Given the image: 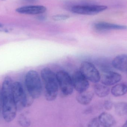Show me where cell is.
<instances>
[{"mask_svg": "<svg viewBox=\"0 0 127 127\" xmlns=\"http://www.w3.org/2000/svg\"><path fill=\"white\" fill-rule=\"evenodd\" d=\"M12 84L11 78L6 77L3 81L1 89L2 115L4 121L8 123L15 119L18 111L13 95Z\"/></svg>", "mask_w": 127, "mask_h": 127, "instance_id": "1", "label": "cell"}, {"mask_svg": "<svg viewBox=\"0 0 127 127\" xmlns=\"http://www.w3.org/2000/svg\"><path fill=\"white\" fill-rule=\"evenodd\" d=\"M41 74L44 84L45 98L48 101H53L57 97L59 91L56 75L48 67L42 69Z\"/></svg>", "mask_w": 127, "mask_h": 127, "instance_id": "2", "label": "cell"}, {"mask_svg": "<svg viewBox=\"0 0 127 127\" xmlns=\"http://www.w3.org/2000/svg\"><path fill=\"white\" fill-rule=\"evenodd\" d=\"M12 90L18 111H21L25 107H29L32 104L34 99L27 90L26 92L21 83L16 81L13 83Z\"/></svg>", "mask_w": 127, "mask_h": 127, "instance_id": "3", "label": "cell"}, {"mask_svg": "<svg viewBox=\"0 0 127 127\" xmlns=\"http://www.w3.org/2000/svg\"><path fill=\"white\" fill-rule=\"evenodd\" d=\"M27 90L34 99L39 98L42 92V85L39 74L35 70H30L25 76Z\"/></svg>", "mask_w": 127, "mask_h": 127, "instance_id": "4", "label": "cell"}, {"mask_svg": "<svg viewBox=\"0 0 127 127\" xmlns=\"http://www.w3.org/2000/svg\"><path fill=\"white\" fill-rule=\"evenodd\" d=\"M58 84L62 93L65 96L72 95L74 86L72 77L69 74L64 70H60L56 74Z\"/></svg>", "mask_w": 127, "mask_h": 127, "instance_id": "5", "label": "cell"}, {"mask_svg": "<svg viewBox=\"0 0 127 127\" xmlns=\"http://www.w3.org/2000/svg\"><path fill=\"white\" fill-rule=\"evenodd\" d=\"M80 71L89 81L97 83L101 80L100 74L95 65L92 63L85 61L81 64Z\"/></svg>", "mask_w": 127, "mask_h": 127, "instance_id": "6", "label": "cell"}, {"mask_svg": "<svg viewBox=\"0 0 127 127\" xmlns=\"http://www.w3.org/2000/svg\"><path fill=\"white\" fill-rule=\"evenodd\" d=\"M107 7L104 5H78L73 6L72 12L77 14L84 15H94L104 11Z\"/></svg>", "mask_w": 127, "mask_h": 127, "instance_id": "7", "label": "cell"}, {"mask_svg": "<svg viewBox=\"0 0 127 127\" xmlns=\"http://www.w3.org/2000/svg\"><path fill=\"white\" fill-rule=\"evenodd\" d=\"M71 77L74 89L78 93L84 92L89 89V80L80 71H77L75 72Z\"/></svg>", "mask_w": 127, "mask_h": 127, "instance_id": "8", "label": "cell"}, {"mask_svg": "<svg viewBox=\"0 0 127 127\" xmlns=\"http://www.w3.org/2000/svg\"><path fill=\"white\" fill-rule=\"evenodd\" d=\"M103 73L102 77H101V83L107 86L117 84L122 79V76L121 74L113 70Z\"/></svg>", "mask_w": 127, "mask_h": 127, "instance_id": "9", "label": "cell"}, {"mask_svg": "<svg viewBox=\"0 0 127 127\" xmlns=\"http://www.w3.org/2000/svg\"><path fill=\"white\" fill-rule=\"evenodd\" d=\"M94 27L95 30L98 32L127 30V26L126 25L116 24L104 22H100L95 23L94 25Z\"/></svg>", "mask_w": 127, "mask_h": 127, "instance_id": "10", "label": "cell"}, {"mask_svg": "<svg viewBox=\"0 0 127 127\" xmlns=\"http://www.w3.org/2000/svg\"><path fill=\"white\" fill-rule=\"evenodd\" d=\"M47 10L46 7L41 5L24 6L17 8L16 12L21 14L36 15L41 14Z\"/></svg>", "mask_w": 127, "mask_h": 127, "instance_id": "11", "label": "cell"}, {"mask_svg": "<svg viewBox=\"0 0 127 127\" xmlns=\"http://www.w3.org/2000/svg\"><path fill=\"white\" fill-rule=\"evenodd\" d=\"M113 68L122 72H127V54L118 55L112 61Z\"/></svg>", "mask_w": 127, "mask_h": 127, "instance_id": "12", "label": "cell"}, {"mask_svg": "<svg viewBox=\"0 0 127 127\" xmlns=\"http://www.w3.org/2000/svg\"><path fill=\"white\" fill-rule=\"evenodd\" d=\"M100 125L103 127H112L115 124V118L110 113L103 112L98 117Z\"/></svg>", "mask_w": 127, "mask_h": 127, "instance_id": "13", "label": "cell"}, {"mask_svg": "<svg viewBox=\"0 0 127 127\" xmlns=\"http://www.w3.org/2000/svg\"><path fill=\"white\" fill-rule=\"evenodd\" d=\"M95 63L103 73L113 70L112 61L106 57L98 58L95 60Z\"/></svg>", "mask_w": 127, "mask_h": 127, "instance_id": "14", "label": "cell"}, {"mask_svg": "<svg viewBox=\"0 0 127 127\" xmlns=\"http://www.w3.org/2000/svg\"><path fill=\"white\" fill-rule=\"evenodd\" d=\"M94 97V93L92 92H86L78 93L76 96V100L81 105L86 106L91 103Z\"/></svg>", "mask_w": 127, "mask_h": 127, "instance_id": "15", "label": "cell"}, {"mask_svg": "<svg viewBox=\"0 0 127 127\" xmlns=\"http://www.w3.org/2000/svg\"><path fill=\"white\" fill-rule=\"evenodd\" d=\"M94 90L95 95L100 98L106 97L110 92V89L109 86L97 83L94 85Z\"/></svg>", "mask_w": 127, "mask_h": 127, "instance_id": "16", "label": "cell"}, {"mask_svg": "<svg viewBox=\"0 0 127 127\" xmlns=\"http://www.w3.org/2000/svg\"><path fill=\"white\" fill-rule=\"evenodd\" d=\"M111 92L115 97L123 96L127 93V85L124 83L117 84L112 87Z\"/></svg>", "mask_w": 127, "mask_h": 127, "instance_id": "17", "label": "cell"}, {"mask_svg": "<svg viewBox=\"0 0 127 127\" xmlns=\"http://www.w3.org/2000/svg\"><path fill=\"white\" fill-rule=\"evenodd\" d=\"M115 111L118 116H124L127 115V103L126 102H119L114 105Z\"/></svg>", "mask_w": 127, "mask_h": 127, "instance_id": "18", "label": "cell"}, {"mask_svg": "<svg viewBox=\"0 0 127 127\" xmlns=\"http://www.w3.org/2000/svg\"><path fill=\"white\" fill-rule=\"evenodd\" d=\"M19 122L23 127H29L31 124L30 119L25 115H22L20 116Z\"/></svg>", "mask_w": 127, "mask_h": 127, "instance_id": "19", "label": "cell"}, {"mask_svg": "<svg viewBox=\"0 0 127 127\" xmlns=\"http://www.w3.org/2000/svg\"><path fill=\"white\" fill-rule=\"evenodd\" d=\"M100 125L98 117L93 118L89 122L88 127H100Z\"/></svg>", "mask_w": 127, "mask_h": 127, "instance_id": "20", "label": "cell"}, {"mask_svg": "<svg viewBox=\"0 0 127 127\" xmlns=\"http://www.w3.org/2000/svg\"><path fill=\"white\" fill-rule=\"evenodd\" d=\"M69 16L66 15H57L53 16V19L55 21H62L67 20L69 18Z\"/></svg>", "mask_w": 127, "mask_h": 127, "instance_id": "21", "label": "cell"}, {"mask_svg": "<svg viewBox=\"0 0 127 127\" xmlns=\"http://www.w3.org/2000/svg\"><path fill=\"white\" fill-rule=\"evenodd\" d=\"M113 104L110 100H106L103 103V107L106 110L109 111L112 109Z\"/></svg>", "mask_w": 127, "mask_h": 127, "instance_id": "22", "label": "cell"}, {"mask_svg": "<svg viewBox=\"0 0 127 127\" xmlns=\"http://www.w3.org/2000/svg\"><path fill=\"white\" fill-rule=\"evenodd\" d=\"M92 108L91 107H88L84 111L83 113L86 115L90 114L92 112Z\"/></svg>", "mask_w": 127, "mask_h": 127, "instance_id": "23", "label": "cell"}, {"mask_svg": "<svg viewBox=\"0 0 127 127\" xmlns=\"http://www.w3.org/2000/svg\"><path fill=\"white\" fill-rule=\"evenodd\" d=\"M2 97H1V90L0 89V113L2 110Z\"/></svg>", "mask_w": 127, "mask_h": 127, "instance_id": "24", "label": "cell"}, {"mask_svg": "<svg viewBox=\"0 0 127 127\" xmlns=\"http://www.w3.org/2000/svg\"><path fill=\"white\" fill-rule=\"evenodd\" d=\"M46 17L44 16H39L38 17V19L39 21H43L45 20Z\"/></svg>", "mask_w": 127, "mask_h": 127, "instance_id": "25", "label": "cell"}, {"mask_svg": "<svg viewBox=\"0 0 127 127\" xmlns=\"http://www.w3.org/2000/svg\"><path fill=\"white\" fill-rule=\"evenodd\" d=\"M25 1L28 2H30V3H34V2H36L38 0H24Z\"/></svg>", "mask_w": 127, "mask_h": 127, "instance_id": "26", "label": "cell"}, {"mask_svg": "<svg viewBox=\"0 0 127 127\" xmlns=\"http://www.w3.org/2000/svg\"><path fill=\"white\" fill-rule=\"evenodd\" d=\"M122 127H127V121L125 122V123L124 124Z\"/></svg>", "mask_w": 127, "mask_h": 127, "instance_id": "27", "label": "cell"}, {"mask_svg": "<svg viewBox=\"0 0 127 127\" xmlns=\"http://www.w3.org/2000/svg\"><path fill=\"white\" fill-rule=\"evenodd\" d=\"M1 0L4 1V0Z\"/></svg>", "mask_w": 127, "mask_h": 127, "instance_id": "28", "label": "cell"}]
</instances>
